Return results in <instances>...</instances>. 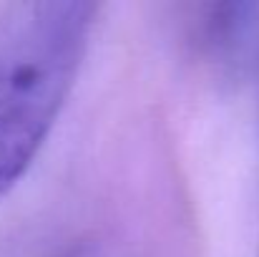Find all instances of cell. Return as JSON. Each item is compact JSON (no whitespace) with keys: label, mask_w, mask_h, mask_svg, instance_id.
<instances>
[{"label":"cell","mask_w":259,"mask_h":257,"mask_svg":"<svg viewBox=\"0 0 259 257\" xmlns=\"http://www.w3.org/2000/svg\"><path fill=\"white\" fill-rule=\"evenodd\" d=\"M96 15V3H35L0 43V199L48 141L83 66Z\"/></svg>","instance_id":"cell-1"},{"label":"cell","mask_w":259,"mask_h":257,"mask_svg":"<svg viewBox=\"0 0 259 257\" xmlns=\"http://www.w3.org/2000/svg\"><path fill=\"white\" fill-rule=\"evenodd\" d=\"M257 257H259V252H257Z\"/></svg>","instance_id":"cell-2"}]
</instances>
